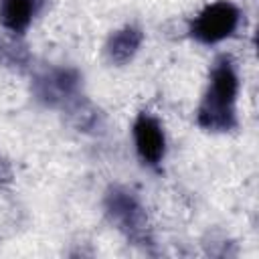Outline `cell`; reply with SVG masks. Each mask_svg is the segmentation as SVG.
Segmentation results:
<instances>
[{"instance_id":"6da1fadb","label":"cell","mask_w":259,"mask_h":259,"mask_svg":"<svg viewBox=\"0 0 259 259\" xmlns=\"http://www.w3.org/2000/svg\"><path fill=\"white\" fill-rule=\"evenodd\" d=\"M237 95V75L229 61L214 67L210 77V89L200 107V123L204 127H229L233 123V103Z\"/></svg>"},{"instance_id":"7a4b0ae2","label":"cell","mask_w":259,"mask_h":259,"mask_svg":"<svg viewBox=\"0 0 259 259\" xmlns=\"http://www.w3.org/2000/svg\"><path fill=\"white\" fill-rule=\"evenodd\" d=\"M239 22V10L229 2L206 6L192 24V34L202 42H219L233 34Z\"/></svg>"},{"instance_id":"3957f363","label":"cell","mask_w":259,"mask_h":259,"mask_svg":"<svg viewBox=\"0 0 259 259\" xmlns=\"http://www.w3.org/2000/svg\"><path fill=\"white\" fill-rule=\"evenodd\" d=\"M134 136L142 160L148 164H158L164 156V134L158 121L150 115H140V119L134 125Z\"/></svg>"},{"instance_id":"277c9868","label":"cell","mask_w":259,"mask_h":259,"mask_svg":"<svg viewBox=\"0 0 259 259\" xmlns=\"http://www.w3.org/2000/svg\"><path fill=\"white\" fill-rule=\"evenodd\" d=\"M34 10V0H2L0 2V20L6 28L20 32L28 26Z\"/></svg>"},{"instance_id":"5b68a950","label":"cell","mask_w":259,"mask_h":259,"mask_svg":"<svg viewBox=\"0 0 259 259\" xmlns=\"http://www.w3.org/2000/svg\"><path fill=\"white\" fill-rule=\"evenodd\" d=\"M140 40H142L140 30H136V28L119 30L109 40V55H111V59L117 61V63H125L136 53V49L140 47Z\"/></svg>"},{"instance_id":"8992f818","label":"cell","mask_w":259,"mask_h":259,"mask_svg":"<svg viewBox=\"0 0 259 259\" xmlns=\"http://www.w3.org/2000/svg\"><path fill=\"white\" fill-rule=\"evenodd\" d=\"M109 208H111L113 217H115L117 221H121L123 225H136L138 219H140V208H138L136 202H134L130 196H125V194H119V192L111 194V196H109Z\"/></svg>"}]
</instances>
